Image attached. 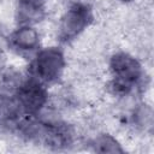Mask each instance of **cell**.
Segmentation results:
<instances>
[{
  "mask_svg": "<svg viewBox=\"0 0 154 154\" xmlns=\"http://www.w3.org/2000/svg\"><path fill=\"white\" fill-rule=\"evenodd\" d=\"M111 70L114 76V85L118 90L128 91L141 77V65L126 53H118L112 58Z\"/></svg>",
  "mask_w": 154,
  "mask_h": 154,
  "instance_id": "obj_1",
  "label": "cell"
},
{
  "mask_svg": "<svg viewBox=\"0 0 154 154\" xmlns=\"http://www.w3.org/2000/svg\"><path fill=\"white\" fill-rule=\"evenodd\" d=\"M64 69V57L58 48L42 49L34 63V71L38 79L53 82L59 78Z\"/></svg>",
  "mask_w": 154,
  "mask_h": 154,
  "instance_id": "obj_2",
  "label": "cell"
},
{
  "mask_svg": "<svg viewBox=\"0 0 154 154\" xmlns=\"http://www.w3.org/2000/svg\"><path fill=\"white\" fill-rule=\"evenodd\" d=\"M91 13L87 5L76 4L71 6L61 19L60 37L61 40H70L78 35L90 22Z\"/></svg>",
  "mask_w": 154,
  "mask_h": 154,
  "instance_id": "obj_3",
  "label": "cell"
},
{
  "mask_svg": "<svg viewBox=\"0 0 154 154\" xmlns=\"http://www.w3.org/2000/svg\"><path fill=\"white\" fill-rule=\"evenodd\" d=\"M46 100L47 93L37 81L25 82L18 89V103L26 113H37L46 103Z\"/></svg>",
  "mask_w": 154,
  "mask_h": 154,
  "instance_id": "obj_4",
  "label": "cell"
},
{
  "mask_svg": "<svg viewBox=\"0 0 154 154\" xmlns=\"http://www.w3.org/2000/svg\"><path fill=\"white\" fill-rule=\"evenodd\" d=\"M43 16V7L40 0H23L19 5L18 17L22 23H36Z\"/></svg>",
  "mask_w": 154,
  "mask_h": 154,
  "instance_id": "obj_5",
  "label": "cell"
},
{
  "mask_svg": "<svg viewBox=\"0 0 154 154\" xmlns=\"http://www.w3.org/2000/svg\"><path fill=\"white\" fill-rule=\"evenodd\" d=\"M12 41L14 46L19 49H34L38 45V34L35 29L30 26H23L13 34Z\"/></svg>",
  "mask_w": 154,
  "mask_h": 154,
  "instance_id": "obj_6",
  "label": "cell"
},
{
  "mask_svg": "<svg viewBox=\"0 0 154 154\" xmlns=\"http://www.w3.org/2000/svg\"><path fill=\"white\" fill-rule=\"evenodd\" d=\"M95 149L97 152H102V153H114V152H122V148L119 147V144L111 137V136H101L99 138H96L95 141Z\"/></svg>",
  "mask_w": 154,
  "mask_h": 154,
  "instance_id": "obj_7",
  "label": "cell"
},
{
  "mask_svg": "<svg viewBox=\"0 0 154 154\" xmlns=\"http://www.w3.org/2000/svg\"><path fill=\"white\" fill-rule=\"evenodd\" d=\"M5 45H6V40H5V37L2 35H0V49L4 48Z\"/></svg>",
  "mask_w": 154,
  "mask_h": 154,
  "instance_id": "obj_8",
  "label": "cell"
},
{
  "mask_svg": "<svg viewBox=\"0 0 154 154\" xmlns=\"http://www.w3.org/2000/svg\"><path fill=\"white\" fill-rule=\"evenodd\" d=\"M123 1H130V0H123Z\"/></svg>",
  "mask_w": 154,
  "mask_h": 154,
  "instance_id": "obj_9",
  "label": "cell"
}]
</instances>
